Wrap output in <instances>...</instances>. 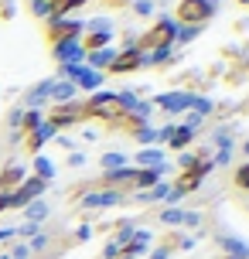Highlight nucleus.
<instances>
[{
    "instance_id": "1",
    "label": "nucleus",
    "mask_w": 249,
    "mask_h": 259,
    "mask_svg": "<svg viewBox=\"0 0 249 259\" xmlns=\"http://www.w3.org/2000/svg\"><path fill=\"white\" fill-rule=\"evenodd\" d=\"M178 27L181 24H178L171 14H160L157 21H154V27L140 34V52H154V48H168V45H174Z\"/></svg>"
},
{
    "instance_id": "2",
    "label": "nucleus",
    "mask_w": 249,
    "mask_h": 259,
    "mask_svg": "<svg viewBox=\"0 0 249 259\" xmlns=\"http://www.w3.org/2000/svg\"><path fill=\"white\" fill-rule=\"evenodd\" d=\"M58 78H65V82H72L75 89H82V92H99L103 89V82H106V75L103 72H96V68H89V65L82 62V65H58Z\"/></svg>"
},
{
    "instance_id": "3",
    "label": "nucleus",
    "mask_w": 249,
    "mask_h": 259,
    "mask_svg": "<svg viewBox=\"0 0 249 259\" xmlns=\"http://www.w3.org/2000/svg\"><path fill=\"white\" fill-rule=\"evenodd\" d=\"M178 24H191V27H201L209 24L212 17H215V7H212L209 0H178V11L171 14Z\"/></svg>"
},
{
    "instance_id": "4",
    "label": "nucleus",
    "mask_w": 249,
    "mask_h": 259,
    "mask_svg": "<svg viewBox=\"0 0 249 259\" xmlns=\"http://www.w3.org/2000/svg\"><path fill=\"white\" fill-rule=\"evenodd\" d=\"M86 113H89V116H96V119H109V123H113V126H116L119 119V109H116V92L113 89H99V92H92L89 99H86Z\"/></svg>"
},
{
    "instance_id": "5",
    "label": "nucleus",
    "mask_w": 249,
    "mask_h": 259,
    "mask_svg": "<svg viewBox=\"0 0 249 259\" xmlns=\"http://www.w3.org/2000/svg\"><path fill=\"white\" fill-rule=\"evenodd\" d=\"M191 99H195V92L174 89V92H160V96H154L150 103H154V109H160V113L178 116V113H188V109H191Z\"/></svg>"
},
{
    "instance_id": "6",
    "label": "nucleus",
    "mask_w": 249,
    "mask_h": 259,
    "mask_svg": "<svg viewBox=\"0 0 249 259\" xmlns=\"http://www.w3.org/2000/svg\"><path fill=\"white\" fill-rule=\"evenodd\" d=\"M82 34H86V24L79 17H62V14L48 17V38H52V45L62 38H82Z\"/></svg>"
},
{
    "instance_id": "7",
    "label": "nucleus",
    "mask_w": 249,
    "mask_h": 259,
    "mask_svg": "<svg viewBox=\"0 0 249 259\" xmlns=\"http://www.w3.org/2000/svg\"><path fill=\"white\" fill-rule=\"evenodd\" d=\"M52 58L58 65H82L86 62V45H82V38H62L52 45Z\"/></svg>"
},
{
    "instance_id": "8",
    "label": "nucleus",
    "mask_w": 249,
    "mask_h": 259,
    "mask_svg": "<svg viewBox=\"0 0 249 259\" xmlns=\"http://www.w3.org/2000/svg\"><path fill=\"white\" fill-rule=\"evenodd\" d=\"M195 140V130H188L184 123H168L157 130V143H168L171 150H188V143Z\"/></svg>"
},
{
    "instance_id": "9",
    "label": "nucleus",
    "mask_w": 249,
    "mask_h": 259,
    "mask_svg": "<svg viewBox=\"0 0 249 259\" xmlns=\"http://www.w3.org/2000/svg\"><path fill=\"white\" fill-rule=\"evenodd\" d=\"M119 201H123V191H116V188H99V191L82 194L79 205L86 208V211H103V208H116Z\"/></svg>"
},
{
    "instance_id": "10",
    "label": "nucleus",
    "mask_w": 249,
    "mask_h": 259,
    "mask_svg": "<svg viewBox=\"0 0 249 259\" xmlns=\"http://www.w3.org/2000/svg\"><path fill=\"white\" fill-rule=\"evenodd\" d=\"M86 116H89V113H86V106H82V103H65V106H55V113L48 119L55 123L58 133H65V126H75V123H82Z\"/></svg>"
},
{
    "instance_id": "11",
    "label": "nucleus",
    "mask_w": 249,
    "mask_h": 259,
    "mask_svg": "<svg viewBox=\"0 0 249 259\" xmlns=\"http://www.w3.org/2000/svg\"><path fill=\"white\" fill-rule=\"evenodd\" d=\"M140 62H144V52H140V48H116V58L109 65V72H113V75H130L137 68H144Z\"/></svg>"
},
{
    "instance_id": "12",
    "label": "nucleus",
    "mask_w": 249,
    "mask_h": 259,
    "mask_svg": "<svg viewBox=\"0 0 249 259\" xmlns=\"http://www.w3.org/2000/svg\"><path fill=\"white\" fill-rule=\"evenodd\" d=\"M24 137H27V143H24L27 150H31V154H41V147H45L48 140H55V137H58V130H55L52 119L45 116V123H41L38 130H31V133H24Z\"/></svg>"
},
{
    "instance_id": "13",
    "label": "nucleus",
    "mask_w": 249,
    "mask_h": 259,
    "mask_svg": "<svg viewBox=\"0 0 249 259\" xmlns=\"http://www.w3.org/2000/svg\"><path fill=\"white\" fill-rule=\"evenodd\" d=\"M75 85L72 82H65V78H52V89H48V103H55V106H65V103H72L75 99Z\"/></svg>"
},
{
    "instance_id": "14",
    "label": "nucleus",
    "mask_w": 249,
    "mask_h": 259,
    "mask_svg": "<svg viewBox=\"0 0 249 259\" xmlns=\"http://www.w3.org/2000/svg\"><path fill=\"white\" fill-rule=\"evenodd\" d=\"M219 246L225 249V256L249 259V242H246V239H239V235H232V232H222V235H219Z\"/></svg>"
},
{
    "instance_id": "15",
    "label": "nucleus",
    "mask_w": 249,
    "mask_h": 259,
    "mask_svg": "<svg viewBox=\"0 0 249 259\" xmlns=\"http://www.w3.org/2000/svg\"><path fill=\"white\" fill-rule=\"evenodd\" d=\"M113 58H116V45L113 48H96V52H86V65L89 68H96V72H109V65H113Z\"/></svg>"
},
{
    "instance_id": "16",
    "label": "nucleus",
    "mask_w": 249,
    "mask_h": 259,
    "mask_svg": "<svg viewBox=\"0 0 249 259\" xmlns=\"http://www.w3.org/2000/svg\"><path fill=\"white\" fill-rule=\"evenodd\" d=\"M133 160H137V167H160V164H168V154L160 147H140Z\"/></svg>"
},
{
    "instance_id": "17",
    "label": "nucleus",
    "mask_w": 249,
    "mask_h": 259,
    "mask_svg": "<svg viewBox=\"0 0 249 259\" xmlns=\"http://www.w3.org/2000/svg\"><path fill=\"white\" fill-rule=\"evenodd\" d=\"M150 239H154V235L147 232V229H133V239H130V246L123 249V256H130V259L144 256L147 249H150Z\"/></svg>"
},
{
    "instance_id": "18",
    "label": "nucleus",
    "mask_w": 249,
    "mask_h": 259,
    "mask_svg": "<svg viewBox=\"0 0 249 259\" xmlns=\"http://www.w3.org/2000/svg\"><path fill=\"white\" fill-rule=\"evenodd\" d=\"M113 38H116V31H86V34H82V45H86V52L113 48Z\"/></svg>"
},
{
    "instance_id": "19",
    "label": "nucleus",
    "mask_w": 249,
    "mask_h": 259,
    "mask_svg": "<svg viewBox=\"0 0 249 259\" xmlns=\"http://www.w3.org/2000/svg\"><path fill=\"white\" fill-rule=\"evenodd\" d=\"M174 45H168V48H154V52H144V68H150V65H168V62H174Z\"/></svg>"
},
{
    "instance_id": "20",
    "label": "nucleus",
    "mask_w": 249,
    "mask_h": 259,
    "mask_svg": "<svg viewBox=\"0 0 249 259\" xmlns=\"http://www.w3.org/2000/svg\"><path fill=\"white\" fill-rule=\"evenodd\" d=\"M31 178H38V181H52L55 178V160L52 157H45V154H34V174H31Z\"/></svg>"
},
{
    "instance_id": "21",
    "label": "nucleus",
    "mask_w": 249,
    "mask_h": 259,
    "mask_svg": "<svg viewBox=\"0 0 249 259\" xmlns=\"http://www.w3.org/2000/svg\"><path fill=\"white\" fill-rule=\"evenodd\" d=\"M48 89H52V78H45V82H38L34 89L27 92V109H41V106L48 103Z\"/></svg>"
},
{
    "instance_id": "22",
    "label": "nucleus",
    "mask_w": 249,
    "mask_h": 259,
    "mask_svg": "<svg viewBox=\"0 0 249 259\" xmlns=\"http://www.w3.org/2000/svg\"><path fill=\"white\" fill-rule=\"evenodd\" d=\"M24 215H27L31 225H41V222L48 219V201H45V198H34L31 205H24Z\"/></svg>"
},
{
    "instance_id": "23",
    "label": "nucleus",
    "mask_w": 249,
    "mask_h": 259,
    "mask_svg": "<svg viewBox=\"0 0 249 259\" xmlns=\"http://www.w3.org/2000/svg\"><path fill=\"white\" fill-rule=\"evenodd\" d=\"M168 194H171V181H157L150 191H140V194H137V201H144V205H147V201H164Z\"/></svg>"
},
{
    "instance_id": "24",
    "label": "nucleus",
    "mask_w": 249,
    "mask_h": 259,
    "mask_svg": "<svg viewBox=\"0 0 249 259\" xmlns=\"http://www.w3.org/2000/svg\"><path fill=\"white\" fill-rule=\"evenodd\" d=\"M24 178H27V170L21 167V164H11V167H7L4 174H0V184H4V188L11 191V188H17V184L24 181Z\"/></svg>"
},
{
    "instance_id": "25",
    "label": "nucleus",
    "mask_w": 249,
    "mask_h": 259,
    "mask_svg": "<svg viewBox=\"0 0 249 259\" xmlns=\"http://www.w3.org/2000/svg\"><path fill=\"white\" fill-rule=\"evenodd\" d=\"M212 109H215V106H212L209 96H198V92H195V99H191V109H188V113H195L198 119H205V116H212Z\"/></svg>"
},
{
    "instance_id": "26",
    "label": "nucleus",
    "mask_w": 249,
    "mask_h": 259,
    "mask_svg": "<svg viewBox=\"0 0 249 259\" xmlns=\"http://www.w3.org/2000/svg\"><path fill=\"white\" fill-rule=\"evenodd\" d=\"M201 34V27H191V24H181L178 27V34H174V48H181V45H191V41Z\"/></svg>"
},
{
    "instance_id": "27",
    "label": "nucleus",
    "mask_w": 249,
    "mask_h": 259,
    "mask_svg": "<svg viewBox=\"0 0 249 259\" xmlns=\"http://www.w3.org/2000/svg\"><path fill=\"white\" fill-rule=\"evenodd\" d=\"M181 219H184V208H178V205H168L160 211V225H171V229H178Z\"/></svg>"
},
{
    "instance_id": "28",
    "label": "nucleus",
    "mask_w": 249,
    "mask_h": 259,
    "mask_svg": "<svg viewBox=\"0 0 249 259\" xmlns=\"http://www.w3.org/2000/svg\"><path fill=\"white\" fill-rule=\"evenodd\" d=\"M127 160H130V157L123 154V150H109V154H103V167L106 170H119V167H127Z\"/></svg>"
},
{
    "instance_id": "29",
    "label": "nucleus",
    "mask_w": 249,
    "mask_h": 259,
    "mask_svg": "<svg viewBox=\"0 0 249 259\" xmlns=\"http://www.w3.org/2000/svg\"><path fill=\"white\" fill-rule=\"evenodd\" d=\"M41 123H45V113H41V109H24V119H21V130H24V133L38 130Z\"/></svg>"
},
{
    "instance_id": "30",
    "label": "nucleus",
    "mask_w": 249,
    "mask_h": 259,
    "mask_svg": "<svg viewBox=\"0 0 249 259\" xmlns=\"http://www.w3.org/2000/svg\"><path fill=\"white\" fill-rule=\"evenodd\" d=\"M137 143H140V147H157V130L150 126V123L137 126Z\"/></svg>"
},
{
    "instance_id": "31",
    "label": "nucleus",
    "mask_w": 249,
    "mask_h": 259,
    "mask_svg": "<svg viewBox=\"0 0 249 259\" xmlns=\"http://www.w3.org/2000/svg\"><path fill=\"white\" fill-rule=\"evenodd\" d=\"M215 147L222 157H232V133L229 130H215Z\"/></svg>"
},
{
    "instance_id": "32",
    "label": "nucleus",
    "mask_w": 249,
    "mask_h": 259,
    "mask_svg": "<svg viewBox=\"0 0 249 259\" xmlns=\"http://www.w3.org/2000/svg\"><path fill=\"white\" fill-rule=\"evenodd\" d=\"M27 7H31V14H34V17H41V21H48V17H52V14H55L52 0H31Z\"/></svg>"
},
{
    "instance_id": "33",
    "label": "nucleus",
    "mask_w": 249,
    "mask_h": 259,
    "mask_svg": "<svg viewBox=\"0 0 249 259\" xmlns=\"http://www.w3.org/2000/svg\"><path fill=\"white\" fill-rule=\"evenodd\" d=\"M82 24H86V31H116L113 17H89V21H82Z\"/></svg>"
},
{
    "instance_id": "34",
    "label": "nucleus",
    "mask_w": 249,
    "mask_h": 259,
    "mask_svg": "<svg viewBox=\"0 0 249 259\" xmlns=\"http://www.w3.org/2000/svg\"><path fill=\"white\" fill-rule=\"evenodd\" d=\"M130 11L137 14V17H150V14H154V0H133Z\"/></svg>"
},
{
    "instance_id": "35",
    "label": "nucleus",
    "mask_w": 249,
    "mask_h": 259,
    "mask_svg": "<svg viewBox=\"0 0 249 259\" xmlns=\"http://www.w3.org/2000/svg\"><path fill=\"white\" fill-rule=\"evenodd\" d=\"M236 188H242V191H249V160L236 167Z\"/></svg>"
},
{
    "instance_id": "36",
    "label": "nucleus",
    "mask_w": 249,
    "mask_h": 259,
    "mask_svg": "<svg viewBox=\"0 0 249 259\" xmlns=\"http://www.w3.org/2000/svg\"><path fill=\"white\" fill-rule=\"evenodd\" d=\"M198 164V154H191V150H181V157H178V167H181V174L184 170H191Z\"/></svg>"
},
{
    "instance_id": "37",
    "label": "nucleus",
    "mask_w": 249,
    "mask_h": 259,
    "mask_svg": "<svg viewBox=\"0 0 249 259\" xmlns=\"http://www.w3.org/2000/svg\"><path fill=\"white\" fill-rule=\"evenodd\" d=\"M45 246H48V235H45V232H34V235H31V242H27L31 252H41Z\"/></svg>"
},
{
    "instance_id": "38",
    "label": "nucleus",
    "mask_w": 249,
    "mask_h": 259,
    "mask_svg": "<svg viewBox=\"0 0 249 259\" xmlns=\"http://www.w3.org/2000/svg\"><path fill=\"white\" fill-rule=\"evenodd\" d=\"M7 252H11V259H31V256H34V252H31V249H27V242H21V246L7 249Z\"/></svg>"
},
{
    "instance_id": "39",
    "label": "nucleus",
    "mask_w": 249,
    "mask_h": 259,
    "mask_svg": "<svg viewBox=\"0 0 249 259\" xmlns=\"http://www.w3.org/2000/svg\"><path fill=\"white\" fill-rule=\"evenodd\" d=\"M181 225H188V229H198V225H201V215H198V211H184Z\"/></svg>"
},
{
    "instance_id": "40",
    "label": "nucleus",
    "mask_w": 249,
    "mask_h": 259,
    "mask_svg": "<svg viewBox=\"0 0 249 259\" xmlns=\"http://www.w3.org/2000/svg\"><path fill=\"white\" fill-rule=\"evenodd\" d=\"M75 239H79V242L92 239V225H79V229H75Z\"/></svg>"
},
{
    "instance_id": "41",
    "label": "nucleus",
    "mask_w": 249,
    "mask_h": 259,
    "mask_svg": "<svg viewBox=\"0 0 249 259\" xmlns=\"http://www.w3.org/2000/svg\"><path fill=\"white\" fill-rule=\"evenodd\" d=\"M68 164H72V167H82V164H86V154L72 150V154H68Z\"/></svg>"
},
{
    "instance_id": "42",
    "label": "nucleus",
    "mask_w": 249,
    "mask_h": 259,
    "mask_svg": "<svg viewBox=\"0 0 249 259\" xmlns=\"http://www.w3.org/2000/svg\"><path fill=\"white\" fill-rule=\"evenodd\" d=\"M55 140L62 143V147H65V150H75V140H72V137H65V133H58V137H55Z\"/></svg>"
},
{
    "instance_id": "43",
    "label": "nucleus",
    "mask_w": 249,
    "mask_h": 259,
    "mask_svg": "<svg viewBox=\"0 0 249 259\" xmlns=\"http://www.w3.org/2000/svg\"><path fill=\"white\" fill-rule=\"evenodd\" d=\"M14 235H17V229H14V225H7V229H0V242H11Z\"/></svg>"
},
{
    "instance_id": "44",
    "label": "nucleus",
    "mask_w": 249,
    "mask_h": 259,
    "mask_svg": "<svg viewBox=\"0 0 249 259\" xmlns=\"http://www.w3.org/2000/svg\"><path fill=\"white\" fill-rule=\"evenodd\" d=\"M168 249H171V246H160V249H154V252H150V259H168V256H171Z\"/></svg>"
},
{
    "instance_id": "45",
    "label": "nucleus",
    "mask_w": 249,
    "mask_h": 259,
    "mask_svg": "<svg viewBox=\"0 0 249 259\" xmlns=\"http://www.w3.org/2000/svg\"><path fill=\"white\" fill-rule=\"evenodd\" d=\"M242 154H246V157H249V140H246V143H242Z\"/></svg>"
},
{
    "instance_id": "46",
    "label": "nucleus",
    "mask_w": 249,
    "mask_h": 259,
    "mask_svg": "<svg viewBox=\"0 0 249 259\" xmlns=\"http://www.w3.org/2000/svg\"><path fill=\"white\" fill-rule=\"evenodd\" d=\"M209 4H212V7H219V4H222V0H209Z\"/></svg>"
},
{
    "instance_id": "47",
    "label": "nucleus",
    "mask_w": 249,
    "mask_h": 259,
    "mask_svg": "<svg viewBox=\"0 0 249 259\" xmlns=\"http://www.w3.org/2000/svg\"><path fill=\"white\" fill-rule=\"evenodd\" d=\"M113 4H133V0H113Z\"/></svg>"
},
{
    "instance_id": "48",
    "label": "nucleus",
    "mask_w": 249,
    "mask_h": 259,
    "mask_svg": "<svg viewBox=\"0 0 249 259\" xmlns=\"http://www.w3.org/2000/svg\"><path fill=\"white\" fill-rule=\"evenodd\" d=\"M0 259H11V252H0Z\"/></svg>"
},
{
    "instance_id": "49",
    "label": "nucleus",
    "mask_w": 249,
    "mask_h": 259,
    "mask_svg": "<svg viewBox=\"0 0 249 259\" xmlns=\"http://www.w3.org/2000/svg\"><path fill=\"white\" fill-rule=\"evenodd\" d=\"M242 4H249V0H242Z\"/></svg>"
},
{
    "instance_id": "50",
    "label": "nucleus",
    "mask_w": 249,
    "mask_h": 259,
    "mask_svg": "<svg viewBox=\"0 0 249 259\" xmlns=\"http://www.w3.org/2000/svg\"><path fill=\"white\" fill-rule=\"evenodd\" d=\"M225 259H232V256H225Z\"/></svg>"
}]
</instances>
